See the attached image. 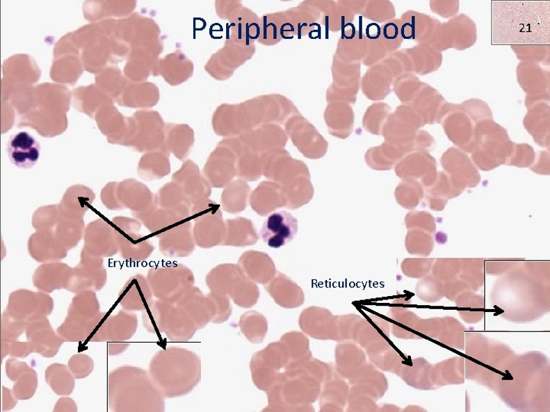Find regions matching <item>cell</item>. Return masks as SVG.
<instances>
[{
	"label": "cell",
	"instance_id": "6da1fadb",
	"mask_svg": "<svg viewBox=\"0 0 550 412\" xmlns=\"http://www.w3.org/2000/svg\"><path fill=\"white\" fill-rule=\"evenodd\" d=\"M549 2H494L493 44H549Z\"/></svg>",
	"mask_w": 550,
	"mask_h": 412
},
{
	"label": "cell",
	"instance_id": "7a4b0ae2",
	"mask_svg": "<svg viewBox=\"0 0 550 412\" xmlns=\"http://www.w3.org/2000/svg\"><path fill=\"white\" fill-rule=\"evenodd\" d=\"M298 231L296 217L281 211L268 217L260 231V238L268 247L278 249L292 242Z\"/></svg>",
	"mask_w": 550,
	"mask_h": 412
},
{
	"label": "cell",
	"instance_id": "3957f363",
	"mask_svg": "<svg viewBox=\"0 0 550 412\" xmlns=\"http://www.w3.org/2000/svg\"><path fill=\"white\" fill-rule=\"evenodd\" d=\"M41 145L29 132L21 131L10 138L7 152L13 164L22 169L34 167L40 157Z\"/></svg>",
	"mask_w": 550,
	"mask_h": 412
},
{
	"label": "cell",
	"instance_id": "277c9868",
	"mask_svg": "<svg viewBox=\"0 0 550 412\" xmlns=\"http://www.w3.org/2000/svg\"><path fill=\"white\" fill-rule=\"evenodd\" d=\"M382 34L387 41L394 42L402 40L401 27L395 22H387L382 28Z\"/></svg>",
	"mask_w": 550,
	"mask_h": 412
},
{
	"label": "cell",
	"instance_id": "5b68a950",
	"mask_svg": "<svg viewBox=\"0 0 550 412\" xmlns=\"http://www.w3.org/2000/svg\"><path fill=\"white\" fill-rule=\"evenodd\" d=\"M366 35L369 40L377 41L382 35V28L376 23H371L366 28Z\"/></svg>",
	"mask_w": 550,
	"mask_h": 412
},
{
	"label": "cell",
	"instance_id": "8992f818",
	"mask_svg": "<svg viewBox=\"0 0 550 412\" xmlns=\"http://www.w3.org/2000/svg\"><path fill=\"white\" fill-rule=\"evenodd\" d=\"M401 33L402 38H405V40H412V38H414V24L410 25V23H405V25L401 27Z\"/></svg>",
	"mask_w": 550,
	"mask_h": 412
}]
</instances>
